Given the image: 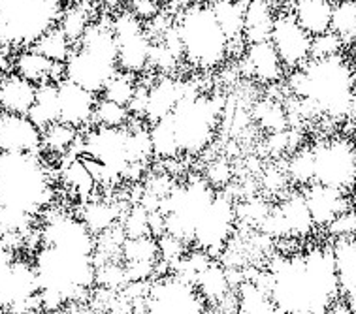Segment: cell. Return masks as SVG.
<instances>
[{"label": "cell", "instance_id": "obj_1", "mask_svg": "<svg viewBox=\"0 0 356 314\" xmlns=\"http://www.w3.org/2000/svg\"><path fill=\"white\" fill-rule=\"evenodd\" d=\"M270 299L275 313H328L339 299L332 249L279 258L270 270Z\"/></svg>", "mask_w": 356, "mask_h": 314}, {"label": "cell", "instance_id": "obj_2", "mask_svg": "<svg viewBox=\"0 0 356 314\" xmlns=\"http://www.w3.org/2000/svg\"><path fill=\"white\" fill-rule=\"evenodd\" d=\"M289 87L317 113L355 119V72L343 55L309 58L292 70Z\"/></svg>", "mask_w": 356, "mask_h": 314}, {"label": "cell", "instance_id": "obj_3", "mask_svg": "<svg viewBox=\"0 0 356 314\" xmlns=\"http://www.w3.org/2000/svg\"><path fill=\"white\" fill-rule=\"evenodd\" d=\"M34 271L42 308L58 311L91 288L97 267L91 254L42 245L34 258Z\"/></svg>", "mask_w": 356, "mask_h": 314}, {"label": "cell", "instance_id": "obj_4", "mask_svg": "<svg viewBox=\"0 0 356 314\" xmlns=\"http://www.w3.org/2000/svg\"><path fill=\"white\" fill-rule=\"evenodd\" d=\"M51 198V179L38 154L2 153L0 207H10L34 217L47 207Z\"/></svg>", "mask_w": 356, "mask_h": 314}, {"label": "cell", "instance_id": "obj_5", "mask_svg": "<svg viewBox=\"0 0 356 314\" xmlns=\"http://www.w3.org/2000/svg\"><path fill=\"white\" fill-rule=\"evenodd\" d=\"M117 72V44L111 25L91 23L65 60V79L100 94Z\"/></svg>", "mask_w": 356, "mask_h": 314}, {"label": "cell", "instance_id": "obj_6", "mask_svg": "<svg viewBox=\"0 0 356 314\" xmlns=\"http://www.w3.org/2000/svg\"><path fill=\"white\" fill-rule=\"evenodd\" d=\"M175 28L183 57L196 68H217L230 53V42L209 6L195 4L187 8Z\"/></svg>", "mask_w": 356, "mask_h": 314}, {"label": "cell", "instance_id": "obj_7", "mask_svg": "<svg viewBox=\"0 0 356 314\" xmlns=\"http://www.w3.org/2000/svg\"><path fill=\"white\" fill-rule=\"evenodd\" d=\"M63 0H0V49L31 47L57 26Z\"/></svg>", "mask_w": 356, "mask_h": 314}, {"label": "cell", "instance_id": "obj_8", "mask_svg": "<svg viewBox=\"0 0 356 314\" xmlns=\"http://www.w3.org/2000/svg\"><path fill=\"white\" fill-rule=\"evenodd\" d=\"M220 106L213 98H204L187 83L185 94L175 104L172 115L179 151L198 154L211 143L219 121Z\"/></svg>", "mask_w": 356, "mask_h": 314}, {"label": "cell", "instance_id": "obj_9", "mask_svg": "<svg viewBox=\"0 0 356 314\" xmlns=\"http://www.w3.org/2000/svg\"><path fill=\"white\" fill-rule=\"evenodd\" d=\"M0 308L10 313H33L42 308L34 265L17 260L13 250L0 243Z\"/></svg>", "mask_w": 356, "mask_h": 314}, {"label": "cell", "instance_id": "obj_10", "mask_svg": "<svg viewBox=\"0 0 356 314\" xmlns=\"http://www.w3.org/2000/svg\"><path fill=\"white\" fill-rule=\"evenodd\" d=\"M313 151V183L350 192L355 186L356 153L353 141L334 138L321 141Z\"/></svg>", "mask_w": 356, "mask_h": 314}, {"label": "cell", "instance_id": "obj_11", "mask_svg": "<svg viewBox=\"0 0 356 314\" xmlns=\"http://www.w3.org/2000/svg\"><path fill=\"white\" fill-rule=\"evenodd\" d=\"M111 31L117 44V66L119 70L129 74H142L149 66L151 40L149 31L145 28L143 21H140L132 12H121L111 21Z\"/></svg>", "mask_w": 356, "mask_h": 314}, {"label": "cell", "instance_id": "obj_12", "mask_svg": "<svg viewBox=\"0 0 356 314\" xmlns=\"http://www.w3.org/2000/svg\"><path fill=\"white\" fill-rule=\"evenodd\" d=\"M81 151L85 158H91L104 167L108 179L115 175H124L132 164L130 132L127 126L121 129L97 126L87 134Z\"/></svg>", "mask_w": 356, "mask_h": 314}, {"label": "cell", "instance_id": "obj_13", "mask_svg": "<svg viewBox=\"0 0 356 314\" xmlns=\"http://www.w3.org/2000/svg\"><path fill=\"white\" fill-rule=\"evenodd\" d=\"M145 313L195 314L206 313L207 303L196 290L193 282L183 281L181 276H168L153 284L143 297Z\"/></svg>", "mask_w": 356, "mask_h": 314}, {"label": "cell", "instance_id": "obj_14", "mask_svg": "<svg viewBox=\"0 0 356 314\" xmlns=\"http://www.w3.org/2000/svg\"><path fill=\"white\" fill-rule=\"evenodd\" d=\"M236 218L238 215L232 198L228 194H215V198L211 199V204L195 228L193 239L198 245V249L206 250L209 256L219 254L232 233Z\"/></svg>", "mask_w": 356, "mask_h": 314}, {"label": "cell", "instance_id": "obj_15", "mask_svg": "<svg viewBox=\"0 0 356 314\" xmlns=\"http://www.w3.org/2000/svg\"><path fill=\"white\" fill-rule=\"evenodd\" d=\"M270 42L285 70H296L309 60L311 36L296 23L292 13H275Z\"/></svg>", "mask_w": 356, "mask_h": 314}, {"label": "cell", "instance_id": "obj_16", "mask_svg": "<svg viewBox=\"0 0 356 314\" xmlns=\"http://www.w3.org/2000/svg\"><path fill=\"white\" fill-rule=\"evenodd\" d=\"M42 243L76 250V252L92 256L97 239H95V233L83 224L81 218L68 217V215H53L44 226Z\"/></svg>", "mask_w": 356, "mask_h": 314}, {"label": "cell", "instance_id": "obj_17", "mask_svg": "<svg viewBox=\"0 0 356 314\" xmlns=\"http://www.w3.org/2000/svg\"><path fill=\"white\" fill-rule=\"evenodd\" d=\"M0 151L38 154L42 151V129L29 115L0 111Z\"/></svg>", "mask_w": 356, "mask_h": 314}, {"label": "cell", "instance_id": "obj_18", "mask_svg": "<svg viewBox=\"0 0 356 314\" xmlns=\"http://www.w3.org/2000/svg\"><path fill=\"white\" fill-rule=\"evenodd\" d=\"M58 87V121L70 124L74 129H81L92 122V113L97 106V94L72 83L68 79H60Z\"/></svg>", "mask_w": 356, "mask_h": 314}, {"label": "cell", "instance_id": "obj_19", "mask_svg": "<svg viewBox=\"0 0 356 314\" xmlns=\"http://www.w3.org/2000/svg\"><path fill=\"white\" fill-rule=\"evenodd\" d=\"M302 194H304L313 224L321 226V228H326V224L332 218H336L339 213L350 209L349 192L337 190V188L311 183Z\"/></svg>", "mask_w": 356, "mask_h": 314}, {"label": "cell", "instance_id": "obj_20", "mask_svg": "<svg viewBox=\"0 0 356 314\" xmlns=\"http://www.w3.org/2000/svg\"><path fill=\"white\" fill-rule=\"evenodd\" d=\"M332 258L336 270L339 295L349 303L350 313H356V241L355 236L336 238L332 245Z\"/></svg>", "mask_w": 356, "mask_h": 314}, {"label": "cell", "instance_id": "obj_21", "mask_svg": "<svg viewBox=\"0 0 356 314\" xmlns=\"http://www.w3.org/2000/svg\"><path fill=\"white\" fill-rule=\"evenodd\" d=\"M243 65L247 66V76L257 77L262 83H277L285 74V66L270 40L249 44Z\"/></svg>", "mask_w": 356, "mask_h": 314}, {"label": "cell", "instance_id": "obj_22", "mask_svg": "<svg viewBox=\"0 0 356 314\" xmlns=\"http://www.w3.org/2000/svg\"><path fill=\"white\" fill-rule=\"evenodd\" d=\"M12 68L17 76L25 77L34 85L46 83V81H60V77H65L63 63H53L33 47H25L17 57L13 58Z\"/></svg>", "mask_w": 356, "mask_h": 314}, {"label": "cell", "instance_id": "obj_23", "mask_svg": "<svg viewBox=\"0 0 356 314\" xmlns=\"http://www.w3.org/2000/svg\"><path fill=\"white\" fill-rule=\"evenodd\" d=\"M187 83H179L172 77H162L147 90V104L143 117L153 124L162 117L170 115L174 111L175 104L179 102L185 94Z\"/></svg>", "mask_w": 356, "mask_h": 314}, {"label": "cell", "instance_id": "obj_24", "mask_svg": "<svg viewBox=\"0 0 356 314\" xmlns=\"http://www.w3.org/2000/svg\"><path fill=\"white\" fill-rule=\"evenodd\" d=\"M36 85L25 77L13 74H6L0 79V111L26 115L34 102Z\"/></svg>", "mask_w": 356, "mask_h": 314}, {"label": "cell", "instance_id": "obj_25", "mask_svg": "<svg viewBox=\"0 0 356 314\" xmlns=\"http://www.w3.org/2000/svg\"><path fill=\"white\" fill-rule=\"evenodd\" d=\"M332 2L334 0H294L292 17L311 38L330 31Z\"/></svg>", "mask_w": 356, "mask_h": 314}, {"label": "cell", "instance_id": "obj_26", "mask_svg": "<svg viewBox=\"0 0 356 314\" xmlns=\"http://www.w3.org/2000/svg\"><path fill=\"white\" fill-rule=\"evenodd\" d=\"M273 19H275V13H273L270 0H247L241 36L247 40V44L270 40Z\"/></svg>", "mask_w": 356, "mask_h": 314}, {"label": "cell", "instance_id": "obj_27", "mask_svg": "<svg viewBox=\"0 0 356 314\" xmlns=\"http://www.w3.org/2000/svg\"><path fill=\"white\" fill-rule=\"evenodd\" d=\"M277 209L285 220L289 238H305L315 228L302 192H292L291 196H286Z\"/></svg>", "mask_w": 356, "mask_h": 314}, {"label": "cell", "instance_id": "obj_28", "mask_svg": "<svg viewBox=\"0 0 356 314\" xmlns=\"http://www.w3.org/2000/svg\"><path fill=\"white\" fill-rule=\"evenodd\" d=\"M58 81H46L36 85L34 102L26 115L36 122L40 129H47L49 124L58 121Z\"/></svg>", "mask_w": 356, "mask_h": 314}, {"label": "cell", "instance_id": "obj_29", "mask_svg": "<svg viewBox=\"0 0 356 314\" xmlns=\"http://www.w3.org/2000/svg\"><path fill=\"white\" fill-rule=\"evenodd\" d=\"M196 290L200 292V295L206 299V303H217L230 294V279L225 267H220L219 263H213V260L207 263L206 267L198 273L195 281Z\"/></svg>", "mask_w": 356, "mask_h": 314}, {"label": "cell", "instance_id": "obj_30", "mask_svg": "<svg viewBox=\"0 0 356 314\" xmlns=\"http://www.w3.org/2000/svg\"><path fill=\"white\" fill-rule=\"evenodd\" d=\"M245 4H243V0H213V4L209 6L211 12L215 13L217 21H219V25L222 26L225 34H227L230 45L243 38L241 33H243Z\"/></svg>", "mask_w": 356, "mask_h": 314}, {"label": "cell", "instance_id": "obj_31", "mask_svg": "<svg viewBox=\"0 0 356 314\" xmlns=\"http://www.w3.org/2000/svg\"><path fill=\"white\" fill-rule=\"evenodd\" d=\"M149 140H151V151L153 156L162 158V160H172L179 151L177 145V138H175L174 122H172V115H166L155 121L151 124L149 130Z\"/></svg>", "mask_w": 356, "mask_h": 314}, {"label": "cell", "instance_id": "obj_32", "mask_svg": "<svg viewBox=\"0 0 356 314\" xmlns=\"http://www.w3.org/2000/svg\"><path fill=\"white\" fill-rule=\"evenodd\" d=\"M330 31L347 45H355L356 38V2L355 0H334L332 2Z\"/></svg>", "mask_w": 356, "mask_h": 314}, {"label": "cell", "instance_id": "obj_33", "mask_svg": "<svg viewBox=\"0 0 356 314\" xmlns=\"http://www.w3.org/2000/svg\"><path fill=\"white\" fill-rule=\"evenodd\" d=\"M121 217V213L117 211L115 206L106 204V201H91L83 207L81 211V220L89 230L98 236L102 231L110 230L117 224V220Z\"/></svg>", "mask_w": 356, "mask_h": 314}, {"label": "cell", "instance_id": "obj_34", "mask_svg": "<svg viewBox=\"0 0 356 314\" xmlns=\"http://www.w3.org/2000/svg\"><path fill=\"white\" fill-rule=\"evenodd\" d=\"M78 141V129H74L65 122H53L47 129L42 130V149L53 154H65L74 149Z\"/></svg>", "mask_w": 356, "mask_h": 314}, {"label": "cell", "instance_id": "obj_35", "mask_svg": "<svg viewBox=\"0 0 356 314\" xmlns=\"http://www.w3.org/2000/svg\"><path fill=\"white\" fill-rule=\"evenodd\" d=\"M31 47L42 53L49 60H53V63H63L65 65V60L70 55L74 44L66 38V34L58 26H53L44 36H40Z\"/></svg>", "mask_w": 356, "mask_h": 314}, {"label": "cell", "instance_id": "obj_36", "mask_svg": "<svg viewBox=\"0 0 356 314\" xmlns=\"http://www.w3.org/2000/svg\"><path fill=\"white\" fill-rule=\"evenodd\" d=\"M238 313H275L270 294L254 281H247L238 288Z\"/></svg>", "mask_w": 356, "mask_h": 314}, {"label": "cell", "instance_id": "obj_37", "mask_svg": "<svg viewBox=\"0 0 356 314\" xmlns=\"http://www.w3.org/2000/svg\"><path fill=\"white\" fill-rule=\"evenodd\" d=\"M121 256L124 262L132 263H156L159 258V243L153 236L143 238H124L121 245Z\"/></svg>", "mask_w": 356, "mask_h": 314}, {"label": "cell", "instance_id": "obj_38", "mask_svg": "<svg viewBox=\"0 0 356 314\" xmlns=\"http://www.w3.org/2000/svg\"><path fill=\"white\" fill-rule=\"evenodd\" d=\"M89 25H91V13H89V8L85 4L65 8L57 23L58 28L66 34V38L70 40L72 44H76L83 36Z\"/></svg>", "mask_w": 356, "mask_h": 314}, {"label": "cell", "instance_id": "obj_39", "mask_svg": "<svg viewBox=\"0 0 356 314\" xmlns=\"http://www.w3.org/2000/svg\"><path fill=\"white\" fill-rule=\"evenodd\" d=\"M132 119L127 106L111 102L106 98L97 100L95 113H92V122H97V126H108V129H121L127 126Z\"/></svg>", "mask_w": 356, "mask_h": 314}, {"label": "cell", "instance_id": "obj_40", "mask_svg": "<svg viewBox=\"0 0 356 314\" xmlns=\"http://www.w3.org/2000/svg\"><path fill=\"white\" fill-rule=\"evenodd\" d=\"M136 79H134V74H129V72L119 70L113 77H110V81L104 85L102 89V98L106 100H111V102L121 104V106H129V102L134 97L136 92Z\"/></svg>", "mask_w": 356, "mask_h": 314}, {"label": "cell", "instance_id": "obj_41", "mask_svg": "<svg viewBox=\"0 0 356 314\" xmlns=\"http://www.w3.org/2000/svg\"><path fill=\"white\" fill-rule=\"evenodd\" d=\"M286 179L300 186H307L313 183V151L311 147L300 149L292 154L286 162Z\"/></svg>", "mask_w": 356, "mask_h": 314}, {"label": "cell", "instance_id": "obj_42", "mask_svg": "<svg viewBox=\"0 0 356 314\" xmlns=\"http://www.w3.org/2000/svg\"><path fill=\"white\" fill-rule=\"evenodd\" d=\"M65 181L68 183L70 188H74L79 196L87 198L92 192V188L97 185V181L89 172V167L85 166L81 158H74V160L65 167Z\"/></svg>", "mask_w": 356, "mask_h": 314}, {"label": "cell", "instance_id": "obj_43", "mask_svg": "<svg viewBox=\"0 0 356 314\" xmlns=\"http://www.w3.org/2000/svg\"><path fill=\"white\" fill-rule=\"evenodd\" d=\"M257 119H259L260 126H264L266 130L270 132H281V130H286V124H289V117H286V111L277 102L273 100H266V102H260L257 106Z\"/></svg>", "mask_w": 356, "mask_h": 314}, {"label": "cell", "instance_id": "obj_44", "mask_svg": "<svg viewBox=\"0 0 356 314\" xmlns=\"http://www.w3.org/2000/svg\"><path fill=\"white\" fill-rule=\"evenodd\" d=\"M121 228L124 231V238H143L151 236L149 231V211L143 206H134L121 222Z\"/></svg>", "mask_w": 356, "mask_h": 314}, {"label": "cell", "instance_id": "obj_45", "mask_svg": "<svg viewBox=\"0 0 356 314\" xmlns=\"http://www.w3.org/2000/svg\"><path fill=\"white\" fill-rule=\"evenodd\" d=\"M343 51L345 44L332 31H326V33L317 34V36L311 38L309 58L334 57V55H341Z\"/></svg>", "mask_w": 356, "mask_h": 314}, {"label": "cell", "instance_id": "obj_46", "mask_svg": "<svg viewBox=\"0 0 356 314\" xmlns=\"http://www.w3.org/2000/svg\"><path fill=\"white\" fill-rule=\"evenodd\" d=\"M326 230L332 238H347V236H355L356 222H355V209L350 207L347 211L339 213L336 218H332L326 224Z\"/></svg>", "mask_w": 356, "mask_h": 314}, {"label": "cell", "instance_id": "obj_47", "mask_svg": "<svg viewBox=\"0 0 356 314\" xmlns=\"http://www.w3.org/2000/svg\"><path fill=\"white\" fill-rule=\"evenodd\" d=\"M230 175H232V170L228 166V162L222 160V158L211 162L209 167H207V183L211 186L227 185L230 181Z\"/></svg>", "mask_w": 356, "mask_h": 314}, {"label": "cell", "instance_id": "obj_48", "mask_svg": "<svg viewBox=\"0 0 356 314\" xmlns=\"http://www.w3.org/2000/svg\"><path fill=\"white\" fill-rule=\"evenodd\" d=\"M140 21L155 19L159 15V0H130V10Z\"/></svg>", "mask_w": 356, "mask_h": 314}, {"label": "cell", "instance_id": "obj_49", "mask_svg": "<svg viewBox=\"0 0 356 314\" xmlns=\"http://www.w3.org/2000/svg\"><path fill=\"white\" fill-rule=\"evenodd\" d=\"M286 174L277 167H270L264 174V186L270 192H279L286 185Z\"/></svg>", "mask_w": 356, "mask_h": 314}, {"label": "cell", "instance_id": "obj_50", "mask_svg": "<svg viewBox=\"0 0 356 314\" xmlns=\"http://www.w3.org/2000/svg\"><path fill=\"white\" fill-rule=\"evenodd\" d=\"M0 162H2V151H0Z\"/></svg>", "mask_w": 356, "mask_h": 314}]
</instances>
